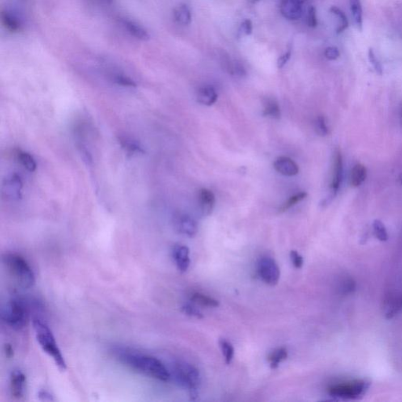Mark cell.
Listing matches in <instances>:
<instances>
[{"label": "cell", "mask_w": 402, "mask_h": 402, "mask_svg": "<svg viewBox=\"0 0 402 402\" xmlns=\"http://www.w3.org/2000/svg\"><path fill=\"white\" fill-rule=\"evenodd\" d=\"M112 353L120 363L142 375L162 382H167L171 378L168 369L157 357L122 347L114 348Z\"/></svg>", "instance_id": "1"}, {"label": "cell", "mask_w": 402, "mask_h": 402, "mask_svg": "<svg viewBox=\"0 0 402 402\" xmlns=\"http://www.w3.org/2000/svg\"><path fill=\"white\" fill-rule=\"evenodd\" d=\"M41 307L37 300L17 297L4 305L1 310V318L10 328L22 329L29 320L31 311H39Z\"/></svg>", "instance_id": "2"}, {"label": "cell", "mask_w": 402, "mask_h": 402, "mask_svg": "<svg viewBox=\"0 0 402 402\" xmlns=\"http://www.w3.org/2000/svg\"><path fill=\"white\" fill-rule=\"evenodd\" d=\"M31 322L36 340L40 348L53 359L60 370L65 371L67 368L65 357L62 355L49 326L46 324L45 322H43L40 317L32 318Z\"/></svg>", "instance_id": "3"}, {"label": "cell", "mask_w": 402, "mask_h": 402, "mask_svg": "<svg viewBox=\"0 0 402 402\" xmlns=\"http://www.w3.org/2000/svg\"><path fill=\"white\" fill-rule=\"evenodd\" d=\"M2 263L8 273L22 288L29 289L35 285V273L22 255L16 253L5 254L2 257Z\"/></svg>", "instance_id": "4"}, {"label": "cell", "mask_w": 402, "mask_h": 402, "mask_svg": "<svg viewBox=\"0 0 402 402\" xmlns=\"http://www.w3.org/2000/svg\"><path fill=\"white\" fill-rule=\"evenodd\" d=\"M172 375L179 386L188 390L191 395H196L201 378L198 369L193 365L185 361H178L173 365L171 376Z\"/></svg>", "instance_id": "5"}, {"label": "cell", "mask_w": 402, "mask_h": 402, "mask_svg": "<svg viewBox=\"0 0 402 402\" xmlns=\"http://www.w3.org/2000/svg\"><path fill=\"white\" fill-rule=\"evenodd\" d=\"M369 383L364 379H356L337 383L328 387L330 396L344 400H353L362 396L369 388Z\"/></svg>", "instance_id": "6"}, {"label": "cell", "mask_w": 402, "mask_h": 402, "mask_svg": "<svg viewBox=\"0 0 402 402\" xmlns=\"http://www.w3.org/2000/svg\"><path fill=\"white\" fill-rule=\"evenodd\" d=\"M258 273L263 281L271 286L277 285L281 277V271L278 265L274 259L269 256H265L259 259L258 263Z\"/></svg>", "instance_id": "7"}, {"label": "cell", "mask_w": 402, "mask_h": 402, "mask_svg": "<svg viewBox=\"0 0 402 402\" xmlns=\"http://www.w3.org/2000/svg\"><path fill=\"white\" fill-rule=\"evenodd\" d=\"M333 167H332V181L330 184L329 200H332L337 194L344 179V161L340 149H336L334 153Z\"/></svg>", "instance_id": "8"}, {"label": "cell", "mask_w": 402, "mask_h": 402, "mask_svg": "<svg viewBox=\"0 0 402 402\" xmlns=\"http://www.w3.org/2000/svg\"><path fill=\"white\" fill-rule=\"evenodd\" d=\"M23 182L19 175L17 174L8 176L3 182L2 189L6 197L13 200H18L22 198Z\"/></svg>", "instance_id": "9"}, {"label": "cell", "mask_w": 402, "mask_h": 402, "mask_svg": "<svg viewBox=\"0 0 402 402\" xmlns=\"http://www.w3.org/2000/svg\"><path fill=\"white\" fill-rule=\"evenodd\" d=\"M10 395L17 400L23 399L26 391V376L23 372L15 369L10 376Z\"/></svg>", "instance_id": "10"}, {"label": "cell", "mask_w": 402, "mask_h": 402, "mask_svg": "<svg viewBox=\"0 0 402 402\" xmlns=\"http://www.w3.org/2000/svg\"><path fill=\"white\" fill-rule=\"evenodd\" d=\"M175 227L180 234L193 238L198 231V226L192 217L186 214H179L175 220Z\"/></svg>", "instance_id": "11"}, {"label": "cell", "mask_w": 402, "mask_h": 402, "mask_svg": "<svg viewBox=\"0 0 402 402\" xmlns=\"http://www.w3.org/2000/svg\"><path fill=\"white\" fill-rule=\"evenodd\" d=\"M120 23L128 34L141 41H147L150 39L148 30L139 24L127 18H120Z\"/></svg>", "instance_id": "12"}, {"label": "cell", "mask_w": 402, "mask_h": 402, "mask_svg": "<svg viewBox=\"0 0 402 402\" xmlns=\"http://www.w3.org/2000/svg\"><path fill=\"white\" fill-rule=\"evenodd\" d=\"M280 11L286 19L298 20L302 17V4L298 0H281Z\"/></svg>", "instance_id": "13"}, {"label": "cell", "mask_w": 402, "mask_h": 402, "mask_svg": "<svg viewBox=\"0 0 402 402\" xmlns=\"http://www.w3.org/2000/svg\"><path fill=\"white\" fill-rule=\"evenodd\" d=\"M173 259L176 264L177 268L182 273H185L188 270L190 266V258H189V249L187 246L178 244L175 245L172 251Z\"/></svg>", "instance_id": "14"}, {"label": "cell", "mask_w": 402, "mask_h": 402, "mask_svg": "<svg viewBox=\"0 0 402 402\" xmlns=\"http://www.w3.org/2000/svg\"><path fill=\"white\" fill-rule=\"evenodd\" d=\"M273 167L277 172L285 176H294L298 174L299 168L294 161L287 157H280L275 161Z\"/></svg>", "instance_id": "15"}, {"label": "cell", "mask_w": 402, "mask_h": 402, "mask_svg": "<svg viewBox=\"0 0 402 402\" xmlns=\"http://www.w3.org/2000/svg\"><path fill=\"white\" fill-rule=\"evenodd\" d=\"M198 201L201 214L204 216L210 215L215 204L214 193L208 188H201L199 191Z\"/></svg>", "instance_id": "16"}, {"label": "cell", "mask_w": 402, "mask_h": 402, "mask_svg": "<svg viewBox=\"0 0 402 402\" xmlns=\"http://www.w3.org/2000/svg\"><path fill=\"white\" fill-rule=\"evenodd\" d=\"M1 20L4 27L10 32H19L23 27L22 19L11 10H2Z\"/></svg>", "instance_id": "17"}, {"label": "cell", "mask_w": 402, "mask_h": 402, "mask_svg": "<svg viewBox=\"0 0 402 402\" xmlns=\"http://www.w3.org/2000/svg\"><path fill=\"white\" fill-rule=\"evenodd\" d=\"M197 102L204 106H210L215 103L218 94L212 86H203L197 93Z\"/></svg>", "instance_id": "18"}, {"label": "cell", "mask_w": 402, "mask_h": 402, "mask_svg": "<svg viewBox=\"0 0 402 402\" xmlns=\"http://www.w3.org/2000/svg\"><path fill=\"white\" fill-rule=\"evenodd\" d=\"M174 18L177 23L182 26H188L192 21L190 9L187 4L180 3L174 9Z\"/></svg>", "instance_id": "19"}, {"label": "cell", "mask_w": 402, "mask_h": 402, "mask_svg": "<svg viewBox=\"0 0 402 402\" xmlns=\"http://www.w3.org/2000/svg\"><path fill=\"white\" fill-rule=\"evenodd\" d=\"M367 178V169L365 165L357 163L353 166L350 175V185L352 187H361Z\"/></svg>", "instance_id": "20"}, {"label": "cell", "mask_w": 402, "mask_h": 402, "mask_svg": "<svg viewBox=\"0 0 402 402\" xmlns=\"http://www.w3.org/2000/svg\"><path fill=\"white\" fill-rule=\"evenodd\" d=\"M121 147L131 154H144L145 149L141 146V144L135 140L132 139L130 137H119Z\"/></svg>", "instance_id": "21"}, {"label": "cell", "mask_w": 402, "mask_h": 402, "mask_svg": "<svg viewBox=\"0 0 402 402\" xmlns=\"http://www.w3.org/2000/svg\"><path fill=\"white\" fill-rule=\"evenodd\" d=\"M263 116L274 120L281 118V108L277 101L273 98H267L264 102Z\"/></svg>", "instance_id": "22"}, {"label": "cell", "mask_w": 402, "mask_h": 402, "mask_svg": "<svg viewBox=\"0 0 402 402\" xmlns=\"http://www.w3.org/2000/svg\"><path fill=\"white\" fill-rule=\"evenodd\" d=\"M190 300L200 306L209 307V308H214L219 306V302L216 300L215 298L200 293H192L190 295Z\"/></svg>", "instance_id": "23"}, {"label": "cell", "mask_w": 402, "mask_h": 402, "mask_svg": "<svg viewBox=\"0 0 402 402\" xmlns=\"http://www.w3.org/2000/svg\"><path fill=\"white\" fill-rule=\"evenodd\" d=\"M349 8L356 27L361 31L363 26V12L360 0H349Z\"/></svg>", "instance_id": "24"}, {"label": "cell", "mask_w": 402, "mask_h": 402, "mask_svg": "<svg viewBox=\"0 0 402 402\" xmlns=\"http://www.w3.org/2000/svg\"><path fill=\"white\" fill-rule=\"evenodd\" d=\"M288 356H289V353L286 348H277L273 352H271L268 357V361H269L271 369H275L278 368L280 364L288 358Z\"/></svg>", "instance_id": "25"}, {"label": "cell", "mask_w": 402, "mask_h": 402, "mask_svg": "<svg viewBox=\"0 0 402 402\" xmlns=\"http://www.w3.org/2000/svg\"><path fill=\"white\" fill-rule=\"evenodd\" d=\"M17 157H18V161L21 163V164L25 168L27 169V171H30V172H33L36 170L37 165H36L33 157H32V156L30 155L29 153H27V152L22 151V150H18Z\"/></svg>", "instance_id": "26"}, {"label": "cell", "mask_w": 402, "mask_h": 402, "mask_svg": "<svg viewBox=\"0 0 402 402\" xmlns=\"http://www.w3.org/2000/svg\"><path fill=\"white\" fill-rule=\"evenodd\" d=\"M329 11L331 12L333 15L336 16V18H337L338 22L337 27H336V32H337V33H341L344 30L347 29L348 26H349V22H348L347 16L345 15L344 11H342L340 8H338L337 6H332V7L330 8Z\"/></svg>", "instance_id": "27"}, {"label": "cell", "mask_w": 402, "mask_h": 402, "mask_svg": "<svg viewBox=\"0 0 402 402\" xmlns=\"http://www.w3.org/2000/svg\"><path fill=\"white\" fill-rule=\"evenodd\" d=\"M220 349L222 351L224 360L227 365H230L234 357V348L233 344L225 339H220L218 341Z\"/></svg>", "instance_id": "28"}, {"label": "cell", "mask_w": 402, "mask_h": 402, "mask_svg": "<svg viewBox=\"0 0 402 402\" xmlns=\"http://www.w3.org/2000/svg\"><path fill=\"white\" fill-rule=\"evenodd\" d=\"M112 80L119 86H124V87H136L137 86L135 81L123 73H113L112 75Z\"/></svg>", "instance_id": "29"}, {"label": "cell", "mask_w": 402, "mask_h": 402, "mask_svg": "<svg viewBox=\"0 0 402 402\" xmlns=\"http://www.w3.org/2000/svg\"><path fill=\"white\" fill-rule=\"evenodd\" d=\"M373 231L377 239L380 241H387L388 240V234L385 227L384 224L380 220H375L373 222Z\"/></svg>", "instance_id": "30"}, {"label": "cell", "mask_w": 402, "mask_h": 402, "mask_svg": "<svg viewBox=\"0 0 402 402\" xmlns=\"http://www.w3.org/2000/svg\"><path fill=\"white\" fill-rule=\"evenodd\" d=\"M306 196H307V193L305 192H299L298 194L291 196L290 198L287 200L286 202L284 203L281 205V208H279V212H286L287 210H289V208L295 206L297 203L300 202L302 200H304Z\"/></svg>", "instance_id": "31"}, {"label": "cell", "mask_w": 402, "mask_h": 402, "mask_svg": "<svg viewBox=\"0 0 402 402\" xmlns=\"http://www.w3.org/2000/svg\"><path fill=\"white\" fill-rule=\"evenodd\" d=\"M314 128L318 135L322 136V137L328 135V128L324 116H319L316 118V120L314 121Z\"/></svg>", "instance_id": "32"}, {"label": "cell", "mask_w": 402, "mask_h": 402, "mask_svg": "<svg viewBox=\"0 0 402 402\" xmlns=\"http://www.w3.org/2000/svg\"><path fill=\"white\" fill-rule=\"evenodd\" d=\"M182 311L188 316L193 317V318H199V319L203 318L202 313L200 312L198 309L195 307L193 305L190 304V303H186V304L183 305V307H182Z\"/></svg>", "instance_id": "33"}, {"label": "cell", "mask_w": 402, "mask_h": 402, "mask_svg": "<svg viewBox=\"0 0 402 402\" xmlns=\"http://www.w3.org/2000/svg\"><path fill=\"white\" fill-rule=\"evenodd\" d=\"M369 60L377 74L380 75V76L383 75V66L381 65L380 61H379V59L377 58L375 52L372 48H370L369 51Z\"/></svg>", "instance_id": "34"}, {"label": "cell", "mask_w": 402, "mask_h": 402, "mask_svg": "<svg viewBox=\"0 0 402 402\" xmlns=\"http://www.w3.org/2000/svg\"><path fill=\"white\" fill-rule=\"evenodd\" d=\"M307 24L311 27H316L318 26V19H317L316 8L311 6L309 7L308 14H307Z\"/></svg>", "instance_id": "35"}, {"label": "cell", "mask_w": 402, "mask_h": 402, "mask_svg": "<svg viewBox=\"0 0 402 402\" xmlns=\"http://www.w3.org/2000/svg\"><path fill=\"white\" fill-rule=\"evenodd\" d=\"M291 261L297 269H300L303 266V258L296 251H292L290 252Z\"/></svg>", "instance_id": "36"}, {"label": "cell", "mask_w": 402, "mask_h": 402, "mask_svg": "<svg viewBox=\"0 0 402 402\" xmlns=\"http://www.w3.org/2000/svg\"><path fill=\"white\" fill-rule=\"evenodd\" d=\"M324 56L330 61H334L339 58L340 56V51L336 47H329L324 51Z\"/></svg>", "instance_id": "37"}, {"label": "cell", "mask_w": 402, "mask_h": 402, "mask_svg": "<svg viewBox=\"0 0 402 402\" xmlns=\"http://www.w3.org/2000/svg\"><path fill=\"white\" fill-rule=\"evenodd\" d=\"M252 31H253V26H252L251 21L248 19L245 20L240 27L239 32L242 35H251Z\"/></svg>", "instance_id": "38"}, {"label": "cell", "mask_w": 402, "mask_h": 402, "mask_svg": "<svg viewBox=\"0 0 402 402\" xmlns=\"http://www.w3.org/2000/svg\"><path fill=\"white\" fill-rule=\"evenodd\" d=\"M292 51H293V50H292V48H290V49L288 50L284 54L281 55V57H279L278 60H277V67H278V69H282L283 67L285 66L287 63H288V61L290 60L291 57H292V52H293Z\"/></svg>", "instance_id": "39"}, {"label": "cell", "mask_w": 402, "mask_h": 402, "mask_svg": "<svg viewBox=\"0 0 402 402\" xmlns=\"http://www.w3.org/2000/svg\"><path fill=\"white\" fill-rule=\"evenodd\" d=\"M402 310V296L401 298H399L398 300H397V303H395L393 306L391 310L389 311L388 313L387 314V318H391L395 316L398 313L400 312L401 310Z\"/></svg>", "instance_id": "40"}, {"label": "cell", "mask_w": 402, "mask_h": 402, "mask_svg": "<svg viewBox=\"0 0 402 402\" xmlns=\"http://www.w3.org/2000/svg\"><path fill=\"white\" fill-rule=\"evenodd\" d=\"M38 397H39V399H40L41 401H44V402H52V401L54 400L53 398V395L50 394L48 391H40L38 394Z\"/></svg>", "instance_id": "41"}, {"label": "cell", "mask_w": 402, "mask_h": 402, "mask_svg": "<svg viewBox=\"0 0 402 402\" xmlns=\"http://www.w3.org/2000/svg\"><path fill=\"white\" fill-rule=\"evenodd\" d=\"M5 352H6V355L7 356V357H11V356L14 354L13 348H12L10 345L5 346Z\"/></svg>", "instance_id": "42"}, {"label": "cell", "mask_w": 402, "mask_h": 402, "mask_svg": "<svg viewBox=\"0 0 402 402\" xmlns=\"http://www.w3.org/2000/svg\"><path fill=\"white\" fill-rule=\"evenodd\" d=\"M399 118H400L401 128L402 129V102L400 105V108H399Z\"/></svg>", "instance_id": "43"}, {"label": "cell", "mask_w": 402, "mask_h": 402, "mask_svg": "<svg viewBox=\"0 0 402 402\" xmlns=\"http://www.w3.org/2000/svg\"><path fill=\"white\" fill-rule=\"evenodd\" d=\"M398 183H399L400 185H402V172L401 173L400 175L399 176V179H398Z\"/></svg>", "instance_id": "44"}, {"label": "cell", "mask_w": 402, "mask_h": 402, "mask_svg": "<svg viewBox=\"0 0 402 402\" xmlns=\"http://www.w3.org/2000/svg\"><path fill=\"white\" fill-rule=\"evenodd\" d=\"M247 1H248V2H249L250 3L255 4L257 3L258 2H259L260 0H247Z\"/></svg>", "instance_id": "45"}, {"label": "cell", "mask_w": 402, "mask_h": 402, "mask_svg": "<svg viewBox=\"0 0 402 402\" xmlns=\"http://www.w3.org/2000/svg\"><path fill=\"white\" fill-rule=\"evenodd\" d=\"M298 1L300 2L301 4H302L303 2H306V0H298Z\"/></svg>", "instance_id": "46"}]
</instances>
